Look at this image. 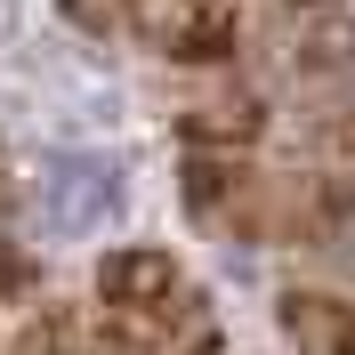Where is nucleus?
Returning <instances> with one entry per match:
<instances>
[{"label": "nucleus", "instance_id": "5", "mask_svg": "<svg viewBox=\"0 0 355 355\" xmlns=\"http://www.w3.org/2000/svg\"><path fill=\"white\" fill-rule=\"evenodd\" d=\"M178 283H186V266H178L170 250L137 243V250H113V259L97 266V307H146V299H170Z\"/></svg>", "mask_w": 355, "mask_h": 355}, {"label": "nucleus", "instance_id": "1", "mask_svg": "<svg viewBox=\"0 0 355 355\" xmlns=\"http://www.w3.org/2000/svg\"><path fill=\"white\" fill-rule=\"evenodd\" d=\"M266 57L315 130L355 121V8L347 0H275Z\"/></svg>", "mask_w": 355, "mask_h": 355}, {"label": "nucleus", "instance_id": "8", "mask_svg": "<svg viewBox=\"0 0 355 355\" xmlns=\"http://www.w3.org/2000/svg\"><path fill=\"white\" fill-rule=\"evenodd\" d=\"M323 137V154H331V178L355 194V121H339V130H315Z\"/></svg>", "mask_w": 355, "mask_h": 355}, {"label": "nucleus", "instance_id": "7", "mask_svg": "<svg viewBox=\"0 0 355 355\" xmlns=\"http://www.w3.org/2000/svg\"><path fill=\"white\" fill-rule=\"evenodd\" d=\"M89 347H97V323H89L81 307H57V299H49L0 355H89Z\"/></svg>", "mask_w": 355, "mask_h": 355}, {"label": "nucleus", "instance_id": "4", "mask_svg": "<svg viewBox=\"0 0 355 355\" xmlns=\"http://www.w3.org/2000/svg\"><path fill=\"white\" fill-rule=\"evenodd\" d=\"M275 323L299 355H355V299L347 291H283Z\"/></svg>", "mask_w": 355, "mask_h": 355}, {"label": "nucleus", "instance_id": "2", "mask_svg": "<svg viewBox=\"0 0 355 355\" xmlns=\"http://www.w3.org/2000/svg\"><path fill=\"white\" fill-rule=\"evenodd\" d=\"M97 339L105 355H218V315L194 283H178L146 307H97Z\"/></svg>", "mask_w": 355, "mask_h": 355}, {"label": "nucleus", "instance_id": "3", "mask_svg": "<svg viewBox=\"0 0 355 355\" xmlns=\"http://www.w3.org/2000/svg\"><path fill=\"white\" fill-rule=\"evenodd\" d=\"M130 24L154 57L218 65L243 49V0H130Z\"/></svg>", "mask_w": 355, "mask_h": 355}, {"label": "nucleus", "instance_id": "6", "mask_svg": "<svg viewBox=\"0 0 355 355\" xmlns=\"http://www.w3.org/2000/svg\"><path fill=\"white\" fill-rule=\"evenodd\" d=\"M266 137V113L250 105V97H234V105H194L186 113V146L194 154H250Z\"/></svg>", "mask_w": 355, "mask_h": 355}]
</instances>
